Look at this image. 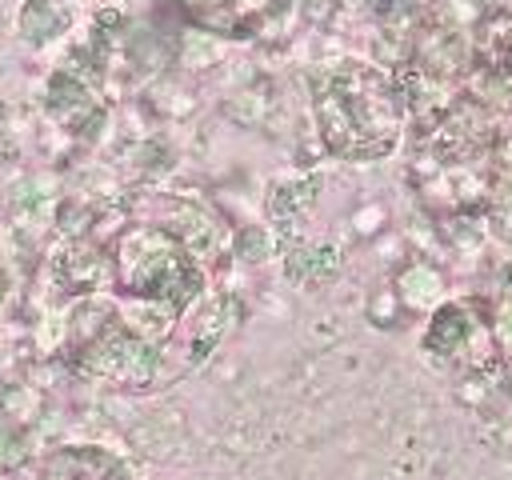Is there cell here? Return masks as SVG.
Here are the masks:
<instances>
[{"instance_id":"cell-1","label":"cell","mask_w":512,"mask_h":480,"mask_svg":"<svg viewBox=\"0 0 512 480\" xmlns=\"http://www.w3.org/2000/svg\"><path fill=\"white\" fill-rule=\"evenodd\" d=\"M316 124L332 152L348 160H376L392 152L400 132V100L396 88L364 64H344L328 72L316 92Z\"/></svg>"},{"instance_id":"cell-2","label":"cell","mask_w":512,"mask_h":480,"mask_svg":"<svg viewBox=\"0 0 512 480\" xmlns=\"http://www.w3.org/2000/svg\"><path fill=\"white\" fill-rule=\"evenodd\" d=\"M116 284L136 296V304H164L184 312L204 280L188 244H180L168 228H132L116 248Z\"/></svg>"},{"instance_id":"cell-3","label":"cell","mask_w":512,"mask_h":480,"mask_svg":"<svg viewBox=\"0 0 512 480\" xmlns=\"http://www.w3.org/2000/svg\"><path fill=\"white\" fill-rule=\"evenodd\" d=\"M188 8V16L212 32H228V36H252L256 28H264L272 16L284 12L288 0H180Z\"/></svg>"},{"instance_id":"cell-4","label":"cell","mask_w":512,"mask_h":480,"mask_svg":"<svg viewBox=\"0 0 512 480\" xmlns=\"http://www.w3.org/2000/svg\"><path fill=\"white\" fill-rule=\"evenodd\" d=\"M44 480H132V476L100 448H68L44 464Z\"/></svg>"},{"instance_id":"cell-5","label":"cell","mask_w":512,"mask_h":480,"mask_svg":"<svg viewBox=\"0 0 512 480\" xmlns=\"http://www.w3.org/2000/svg\"><path fill=\"white\" fill-rule=\"evenodd\" d=\"M68 20H72V12H68L64 0H28L20 8V32L28 40H40V44L60 36L68 28Z\"/></svg>"},{"instance_id":"cell-6","label":"cell","mask_w":512,"mask_h":480,"mask_svg":"<svg viewBox=\"0 0 512 480\" xmlns=\"http://www.w3.org/2000/svg\"><path fill=\"white\" fill-rule=\"evenodd\" d=\"M80 108H92L88 104V92L72 80V76H52V84H48V112L52 116H60L64 124H72V116L80 112Z\"/></svg>"},{"instance_id":"cell-7","label":"cell","mask_w":512,"mask_h":480,"mask_svg":"<svg viewBox=\"0 0 512 480\" xmlns=\"http://www.w3.org/2000/svg\"><path fill=\"white\" fill-rule=\"evenodd\" d=\"M468 332V316L464 308H444L436 320H432V332H428V348H440V352H456L460 340Z\"/></svg>"},{"instance_id":"cell-8","label":"cell","mask_w":512,"mask_h":480,"mask_svg":"<svg viewBox=\"0 0 512 480\" xmlns=\"http://www.w3.org/2000/svg\"><path fill=\"white\" fill-rule=\"evenodd\" d=\"M336 252L332 248H316V252H308V248H300V252H292L288 256V276H296V280H308V272L312 276H328V272H336Z\"/></svg>"},{"instance_id":"cell-9","label":"cell","mask_w":512,"mask_h":480,"mask_svg":"<svg viewBox=\"0 0 512 480\" xmlns=\"http://www.w3.org/2000/svg\"><path fill=\"white\" fill-rule=\"evenodd\" d=\"M24 460H28L24 436H20L16 428L0 424V472H4V468H16V464H24Z\"/></svg>"},{"instance_id":"cell-10","label":"cell","mask_w":512,"mask_h":480,"mask_svg":"<svg viewBox=\"0 0 512 480\" xmlns=\"http://www.w3.org/2000/svg\"><path fill=\"white\" fill-rule=\"evenodd\" d=\"M240 256H244V260H264V256H268V236L256 232V228H248V232L240 236Z\"/></svg>"},{"instance_id":"cell-11","label":"cell","mask_w":512,"mask_h":480,"mask_svg":"<svg viewBox=\"0 0 512 480\" xmlns=\"http://www.w3.org/2000/svg\"><path fill=\"white\" fill-rule=\"evenodd\" d=\"M0 296H4V276H0Z\"/></svg>"}]
</instances>
